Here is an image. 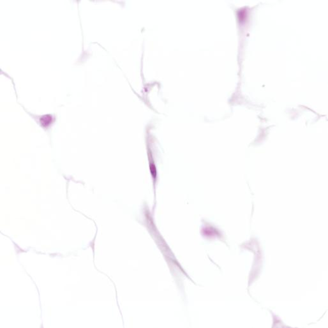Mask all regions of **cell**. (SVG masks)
I'll return each instance as SVG.
<instances>
[{
  "mask_svg": "<svg viewBox=\"0 0 328 328\" xmlns=\"http://www.w3.org/2000/svg\"><path fill=\"white\" fill-rule=\"evenodd\" d=\"M148 160H149V167H150V172L151 176H152V178L153 179L154 184L155 185V183H156L157 180V176H158L157 169L153 159V157L151 152L148 153Z\"/></svg>",
  "mask_w": 328,
  "mask_h": 328,
  "instance_id": "cell-1",
  "label": "cell"
},
{
  "mask_svg": "<svg viewBox=\"0 0 328 328\" xmlns=\"http://www.w3.org/2000/svg\"><path fill=\"white\" fill-rule=\"evenodd\" d=\"M52 122V116L51 115H45L40 119V123L42 126H47Z\"/></svg>",
  "mask_w": 328,
  "mask_h": 328,
  "instance_id": "cell-2",
  "label": "cell"
},
{
  "mask_svg": "<svg viewBox=\"0 0 328 328\" xmlns=\"http://www.w3.org/2000/svg\"><path fill=\"white\" fill-rule=\"evenodd\" d=\"M246 11L245 10H241L239 12V14H238V16L239 17V19H240V21H243L245 19V18L246 17Z\"/></svg>",
  "mask_w": 328,
  "mask_h": 328,
  "instance_id": "cell-3",
  "label": "cell"
}]
</instances>
